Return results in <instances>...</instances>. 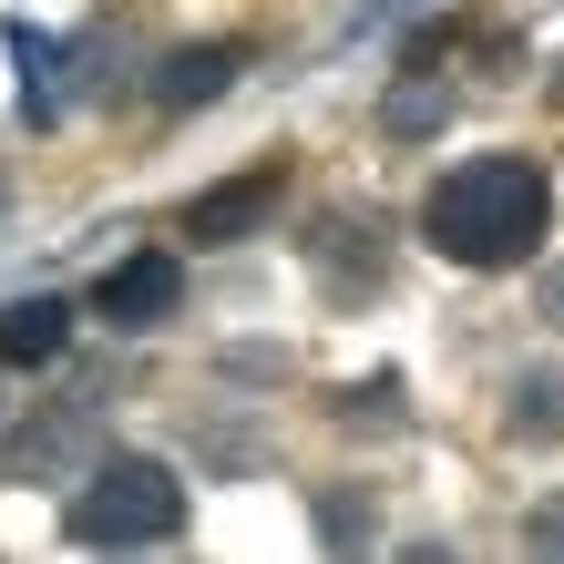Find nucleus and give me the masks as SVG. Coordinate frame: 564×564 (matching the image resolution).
<instances>
[{
	"mask_svg": "<svg viewBox=\"0 0 564 564\" xmlns=\"http://www.w3.org/2000/svg\"><path fill=\"white\" fill-rule=\"evenodd\" d=\"M554 226V185L534 154H473L442 164L421 195V237L452 257V268H523Z\"/></svg>",
	"mask_w": 564,
	"mask_h": 564,
	"instance_id": "f257e3e1",
	"label": "nucleus"
},
{
	"mask_svg": "<svg viewBox=\"0 0 564 564\" xmlns=\"http://www.w3.org/2000/svg\"><path fill=\"white\" fill-rule=\"evenodd\" d=\"M62 534L93 554H134V544H175L185 534V482L154 452H104L83 473V492L62 503Z\"/></svg>",
	"mask_w": 564,
	"mask_h": 564,
	"instance_id": "f03ea898",
	"label": "nucleus"
},
{
	"mask_svg": "<svg viewBox=\"0 0 564 564\" xmlns=\"http://www.w3.org/2000/svg\"><path fill=\"white\" fill-rule=\"evenodd\" d=\"M175 308H185V257L175 247H134L93 278V318L104 328H164Z\"/></svg>",
	"mask_w": 564,
	"mask_h": 564,
	"instance_id": "7ed1b4c3",
	"label": "nucleus"
},
{
	"mask_svg": "<svg viewBox=\"0 0 564 564\" xmlns=\"http://www.w3.org/2000/svg\"><path fill=\"white\" fill-rule=\"evenodd\" d=\"M278 195H288V164H247V175H226V185H206L185 206V237L195 247H237V237H257L278 216Z\"/></svg>",
	"mask_w": 564,
	"mask_h": 564,
	"instance_id": "20e7f679",
	"label": "nucleus"
},
{
	"mask_svg": "<svg viewBox=\"0 0 564 564\" xmlns=\"http://www.w3.org/2000/svg\"><path fill=\"white\" fill-rule=\"evenodd\" d=\"M73 349V308L62 297H11L0 308V370H52Z\"/></svg>",
	"mask_w": 564,
	"mask_h": 564,
	"instance_id": "39448f33",
	"label": "nucleus"
},
{
	"mask_svg": "<svg viewBox=\"0 0 564 564\" xmlns=\"http://www.w3.org/2000/svg\"><path fill=\"white\" fill-rule=\"evenodd\" d=\"M237 73H247V42H195V52H175V62L154 73V104H164V113H195V104H216Z\"/></svg>",
	"mask_w": 564,
	"mask_h": 564,
	"instance_id": "423d86ee",
	"label": "nucleus"
},
{
	"mask_svg": "<svg viewBox=\"0 0 564 564\" xmlns=\"http://www.w3.org/2000/svg\"><path fill=\"white\" fill-rule=\"evenodd\" d=\"M513 442H564V380L554 370L513 380Z\"/></svg>",
	"mask_w": 564,
	"mask_h": 564,
	"instance_id": "0eeeda50",
	"label": "nucleus"
},
{
	"mask_svg": "<svg viewBox=\"0 0 564 564\" xmlns=\"http://www.w3.org/2000/svg\"><path fill=\"white\" fill-rule=\"evenodd\" d=\"M318 534L328 544H370V492H359V482H328L318 492Z\"/></svg>",
	"mask_w": 564,
	"mask_h": 564,
	"instance_id": "6e6552de",
	"label": "nucleus"
},
{
	"mask_svg": "<svg viewBox=\"0 0 564 564\" xmlns=\"http://www.w3.org/2000/svg\"><path fill=\"white\" fill-rule=\"evenodd\" d=\"M442 113H452V93H442V83H401V93L380 104V123H390V134H431Z\"/></svg>",
	"mask_w": 564,
	"mask_h": 564,
	"instance_id": "1a4fd4ad",
	"label": "nucleus"
},
{
	"mask_svg": "<svg viewBox=\"0 0 564 564\" xmlns=\"http://www.w3.org/2000/svg\"><path fill=\"white\" fill-rule=\"evenodd\" d=\"M523 544H534V554H564V503H554V513H534V523H523Z\"/></svg>",
	"mask_w": 564,
	"mask_h": 564,
	"instance_id": "9d476101",
	"label": "nucleus"
},
{
	"mask_svg": "<svg viewBox=\"0 0 564 564\" xmlns=\"http://www.w3.org/2000/svg\"><path fill=\"white\" fill-rule=\"evenodd\" d=\"M534 297H544V328H564V268H544V288H534Z\"/></svg>",
	"mask_w": 564,
	"mask_h": 564,
	"instance_id": "9b49d317",
	"label": "nucleus"
}]
</instances>
